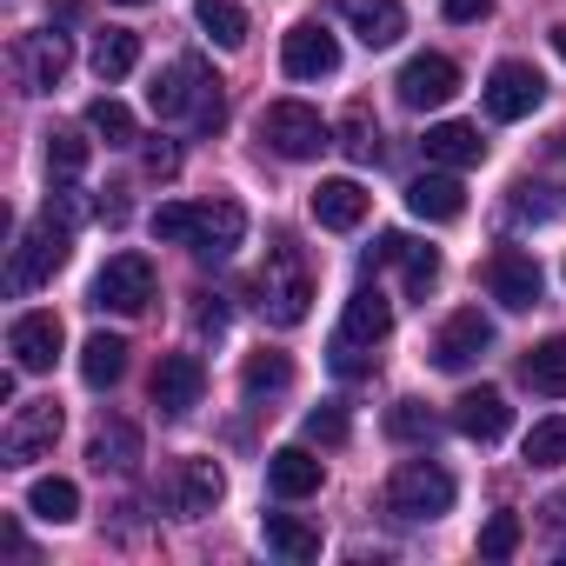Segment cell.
<instances>
[{
	"mask_svg": "<svg viewBox=\"0 0 566 566\" xmlns=\"http://www.w3.org/2000/svg\"><path fill=\"white\" fill-rule=\"evenodd\" d=\"M74 48L67 34H21L14 41V74H21V94H54V81L67 74Z\"/></svg>",
	"mask_w": 566,
	"mask_h": 566,
	"instance_id": "11",
	"label": "cell"
},
{
	"mask_svg": "<svg viewBox=\"0 0 566 566\" xmlns=\"http://www.w3.org/2000/svg\"><path fill=\"white\" fill-rule=\"evenodd\" d=\"M8 354H14L21 374H48V367L61 360V321H54V314H21V321L8 327Z\"/></svg>",
	"mask_w": 566,
	"mask_h": 566,
	"instance_id": "16",
	"label": "cell"
},
{
	"mask_svg": "<svg viewBox=\"0 0 566 566\" xmlns=\"http://www.w3.org/2000/svg\"><path fill=\"white\" fill-rule=\"evenodd\" d=\"M307 301H314V280L301 273V253L280 240V247L266 253V273H260V314H266L273 327H301V321H307Z\"/></svg>",
	"mask_w": 566,
	"mask_h": 566,
	"instance_id": "4",
	"label": "cell"
},
{
	"mask_svg": "<svg viewBox=\"0 0 566 566\" xmlns=\"http://www.w3.org/2000/svg\"><path fill=\"white\" fill-rule=\"evenodd\" d=\"M367 367H374V360L360 354V340H347V334H340V340H334V374H347V380H360Z\"/></svg>",
	"mask_w": 566,
	"mask_h": 566,
	"instance_id": "42",
	"label": "cell"
},
{
	"mask_svg": "<svg viewBox=\"0 0 566 566\" xmlns=\"http://www.w3.org/2000/svg\"><path fill=\"white\" fill-rule=\"evenodd\" d=\"M340 21L367 41V48H394L407 34V8L400 0H340Z\"/></svg>",
	"mask_w": 566,
	"mask_h": 566,
	"instance_id": "21",
	"label": "cell"
},
{
	"mask_svg": "<svg viewBox=\"0 0 566 566\" xmlns=\"http://www.w3.org/2000/svg\"><path fill=\"white\" fill-rule=\"evenodd\" d=\"M400 260H407V294H433V280H440V253L433 247H400Z\"/></svg>",
	"mask_w": 566,
	"mask_h": 566,
	"instance_id": "40",
	"label": "cell"
},
{
	"mask_svg": "<svg viewBox=\"0 0 566 566\" xmlns=\"http://www.w3.org/2000/svg\"><path fill=\"white\" fill-rule=\"evenodd\" d=\"M67 253H74V220H61L54 207L21 233V247H14V266H8V287L14 294H34V287H48V280L67 266Z\"/></svg>",
	"mask_w": 566,
	"mask_h": 566,
	"instance_id": "2",
	"label": "cell"
},
{
	"mask_svg": "<svg viewBox=\"0 0 566 566\" xmlns=\"http://www.w3.org/2000/svg\"><path fill=\"white\" fill-rule=\"evenodd\" d=\"M553 48H559V61H566V28H553Z\"/></svg>",
	"mask_w": 566,
	"mask_h": 566,
	"instance_id": "45",
	"label": "cell"
},
{
	"mask_svg": "<svg viewBox=\"0 0 566 566\" xmlns=\"http://www.w3.org/2000/svg\"><path fill=\"white\" fill-rule=\"evenodd\" d=\"M307 440L340 447V440H347V413H340V407H314V413H307Z\"/></svg>",
	"mask_w": 566,
	"mask_h": 566,
	"instance_id": "41",
	"label": "cell"
},
{
	"mask_svg": "<svg viewBox=\"0 0 566 566\" xmlns=\"http://www.w3.org/2000/svg\"><path fill=\"white\" fill-rule=\"evenodd\" d=\"M48 167H54L61 180H74V174L87 167V140L67 134V127H54V134H48Z\"/></svg>",
	"mask_w": 566,
	"mask_h": 566,
	"instance_id": "37",
	"label": "cell"
},
{
	"mask_svg": "<svg viewBox=\"0 0 566 566\" xmlns=\"http://www.w3.org/2000/svg\"><path fill=\"white\" fill-rule=\"evenodd\" d=\"M493 347V321L480 314V307H460L440 334H433V367H447V374H467L480 354Z\"/></svg>",
	"mask_w": 566,
	"mask_h": 566,
	"instance_id": "12",
	"label": "cell"
},
{
	"mask_svg": "<svg viewBox=\"0 0 566 566\" xmlns=\"http://www.w3.org/2000/svg\"><path fill=\"white\" fill-rule=\"evenodd\" d=\"M193 14L213 34V48H240L247 41V8H240V0H193Z\"/></svg>",
	"mask_w": 566,
	"mask_h": 566,
	"instance_id": "32",
	"label": "cell"
},
{
	"mask_svg": "<svg viewBox=\"0 0 566 566\" xmlns=\"http://www.w3.org/2000/svg\"><path fill=\"white\" fill-rule=\"evenodd\" d=\"M174 167H180V154H174L167 140H154V147H147V174H174Z\"/></svg>",
	"mask_w": 566,
	"mask_h": 566,
	"instance_id": "44",
	"label": "cell"
},
{
	"mask_svg": "<svg viewBox=\"0 0 566 566\" xmlns=\"http://www.w3.org/2000/svg\"><path fill=\"white\" fill-rule=\"evenodd\" d=\"M94 307H107V314H147L154 307V260L147 253H114L94 273Z\"/></svg>",
	"mask_w": 566,
	"mask_h": 566,
	"instance_id": "6",
	"label": "cell"
},
{
	"mask_svg": "<svg viewBox=\"0 0 566 566\" xmlns=\"http://www.w3.org/2000/svg\"><path fill=\"white\" fill-rule=\"evenodd\" d=\"M340 147H347V160H380V127H374V114H367V101H354L347 114H340Z\"/></svg>",
	"mask_w": 566,
	"mask_h": 566,
	"instance_id": "33",
	"label": "cell"
},
{
	"mask_svg": "<svg viewBox=\"0 0 566 566\" xmlns=\"http://www.w3.org/2000/svg\"><path fill=\"white\" fill-rule=\"evenodd\" d=\"M120 8H147V0H120Z\"/></svg>",
	"mask_w": 566,
	"mask_h": 566,
	"instance_id": "46",
	"label": "cell"
},
{
	"mask_svg": "<svg viewBox=\"0 0 566 566\" xmlns=\"http://www.w3.org/2000/svg\"><path fill=\"white\" fill-rule=\"evenodd\" d=\"M539 260L533 253H520V247H500L493 260H486V294L500 301V307H513V314H526V307H539Z\"/></svg>",
	"mask_w": 566,
	"mask_h": 566,
	"instance_id": "9",
	"label": "cell"
},
{
	"mask_svg": "<svg viewBox=\"0 0 566 566\" xmlns=\"http://www.w3.org/2000/svg\"><path fill=\"white\" fill-rule=\"evenodd\" d=\"M260 533H266V553H280V559H321V526H307L294 513H266Z\"/></svg>",
	"mask_w": 566,
	"mask_h": 566,
	"instance_id": "26",
	"label": "cell"
},
{
	"mask_svg": "<svg viewBox=\"0 0 566 566\" xmlns=\"http://www.w3.org/2000/svg\"><path fill=\"white\" fill-rule=\"evenodd\" d=\"M387 440H400V447L433 440V407H427V400H394V407H387Z\"/></svg>",
	"mask_w": 566,
	"mask_h": 566,
	"instance_id": "34",
	"label": "cell"
},
{
	"mask_svg": "<svg viewBox=\"0 0 566 566\" xmlns=\"http://www.w3.org/2000/svg\"><path fill=\"white\" fill-rule=\"evenodd\" d=\"M340 334L360 340V347H380V340L394 334V301H387L380 287H360V294L347 301V314H340Z\"/></svg>",
	"mask_w": 566,
	"mask_h": 566,
	"instance_id": "25",
	"label": "cell"
},
{
	"mask_svg": "<svg viewBox=\"0 0 566 566\" xmlns=\"http://www.w3.org/2000/svg\"><path fill=\"white\" fill-rule=\"evenodd\" d=\"M453 506V473L433 460H400L387 480V513L394 520H440Z\"/></svg>",
	"mask_w": 566,
	"mask_h": 566,
	"instance_id": "3",
	"label": "cell"
},
{
	"mask_svg": "<svg viewBox=\"0 0 566 566\" xmlns=\"http://www.w3.org/2000/svg\"><path fill=\"white\" fill-rule=\"evenodd\" d=\"M200 394H207V367H200V354H167V360L154 367V407H160L167 420L193 413Z\"/></svg>",
	"mask_w": 566,
	"mask_h": 566,
	"instance_id": "13",
	"label": "cell"
},
{
	"mask_svg": "<svg viewBox=\"0 0 566 566\" xmlns=\"http://www.w3.org/2000/svg\"><path fill=\"white\" fill-rule=\"evenodd\" d=\"M520 374H526V387H533V394H553V400H566V334L539 340V347L520 360Z\"/></svg>",
	"mask_w": 566,
	"mask_h": 566,
	"instance_id": "29",
	"label": "cell"
},
{
	"mask_svg": "<svg viewBox=\"0 0 566 566\" xmlns=\"http://www.w3.org/2000/svg\"><path fill=\"white\" fill-rule=\"evenodd\" d=\"M28 513L48 520V526H67V520H81V486L61 480V473H48V480L28 486Z\"/></svg>",
	"mask_w": 566,
	"mask_h": 566,
	"instance_id": "28",
	"label": "cell"
},
{
	"mask_svg": "<svg viewBox=\"0 0 566 566\" xmlns=\"http://www.w3.org/2000/svg\"><path fill=\"white\" fill-rule=\"evenodd\" d=\"M140 67V34H127V28H107V34H94V74L114 87V81H127Z\"/></svg>",
	"mask_w": 566,
	"mask_h": 566,
	"instance_id": "30",
	"label": "cell"
},
{
	"mask_svg": "<svg viewBox=\"0 0 566 566\" xmlns=\"http://www.w3.org/2000/svg\"><path fill=\"white\" fill-rule=\"evenodd\" d=\"M127 354H134V347H127L120 334H87V340H81V380H87V387H114V380L127 374Z\"/></svg>",
	"mask_w": 566,
	"mask_h": 566,
	"instance_id": "27",
	"label": "cell"
},
{
	"mask_svg": "<svg viewBox=\"0 0 566 566\" xmlns=\"http://www.w3.org/2000/svg\"><path fill=\"white\" fill-rule=\"evenodd\" d=\"M427 160L433 167H480L486 160V140H480V127H467V120H440V127H427Z\"/></svg>",
	"mask_w": 566,
	"mask_h": 566,
	"instance_id": "24",
	"label": "cell"
},
{
	"mask_svg": "<svg viewBox=\"0 0 566 566\" xmlns=\"http://www.w3.org/2000/svg\"><path fill=\"white\" fill-rule=\"evenodd\" d=\"M307 207H314V220H321L327 233H354V227L367 220V207H374V193H367L360 180H347V174H340V180H321Z\"/></svg>",
	"mask_w": 566,
	"mask_h": 566,
	"instance_id": "17",
	"label": "cell"
},
{
	"mask_svg": "<svg viewBox=\"0 0 566 566\" xmlns=\"http://www.w3.org/2000/svg\"><path fill=\"white\" fill-rule=\"evenodd\" d=\"M407 207H413V220L447 227V220H460V213H467V193H460L453 167H440V174H420V180L407 187Z\"/></svg>",
	"mask_w": 566,
	"mask_h": 566,
	"instance_id": "22",
	"label": "cell"
},
{
	"mask_svg": "<svg viewBox=\"0 0 566 566\" xmlns=\"http://www.w3.org/2000/svg\"><path fill=\"white\" fill-rule=\"evenodd\" d=\"M87 127H94L107 147H134V140H140V120H134L120 101H94V107H87Z\"/></svg>",
	"mask_w": 566,
	"mask_h": 566,
	"instance_id": "35",
	"label": "cell"
},
{
	"mask_svg": "<svg viewBox=\"0 0 566 566\" xmlns=\"http://www.w3.org/2000/svg\"><path fill=\"white\" fill-rule=\"evenodd\" d=\"M539 101H546L539 67H526V61H500V67L486 74V114H493V120H526Z\"/></svg>",
	"mask_w": 566,
	"mask_h": 566,
	"instance_id": "10",
	"label": "cell"
},
{
	"mask_svg": "<svg viewBox=\"0 0 566 566\" xmlns=\"http://www.w3.org/2000/svg\"><path fill=\"white\" fill-rule=\"evenodd\" d=\"M321 480H327V467L307 447H273L266 453V486L280 500H307V493H321Z\"/></svg>",
	"mask_w": 566,
	"mask_h": 566,
	"instance_id": "20",
	"label": "cell"
},
{
	"mask_svg": "<svg viewBox=\"0 0 566 566\" xmlns=\"http://www.w3.org/2000/svg\"><path fill=\"white\" fill-rule=\"evenodd\" d=\"M526 460H533V467H559V460H566V420H539V427L526 433Z\"/></svg>",
	"mask_w": 566,
	"mask_h": 566,
	"instance_id": "38",
	"label": "cell"
},
{
	"mask_svg": "<svg viewBox=\"0 0 566 566\" xmlns=\"http://www.w3.org/2000/svg\"><path fill=\"white\" fill-rule=\"evenodd\" d=\"M87 460H94L101 473H134V467H140V427H134V420H120V413H114V420H101V427H94V440H87Z\"/></svg>",
	"mask_w": 566,
	"mask_h": 566,
	"instance_id": "23",
	"label": "cell"
},
{
	"mask_svg": "<svg viewBox=\"0 0 566 566\" xmlns=\"http://www.w3.org/2000/svg\"><path fill=\"white\" fill-rule=\"evenodd\" d=\"M220 493H227V473L213 460H180L174 467V513L180 520H207L220 506Z\"/></svg>",
	"mask_w": 566,
	"mask_h": 566,
	"instance_id": "18",
	"label": "cell"
},
{
	"mask_svg": "<svg viewBox=\"0 0 566 566\" xmlns=\"http://www.w3.org/2000/svg\"><path fill=\"white\" fill-rule=\"evenodd\" d=\"M240 387H247V400L287 394V387H294V360H287V354H247V367H240Z\"/></svg>",
	"mask_w": 566,
	"mask_h": 566,
	"instance_id": "31",
	"label": "cell"
},
{
	"mask_svg": "<svg viewBox=\"0 0 566 566\" xmlns=\"http://www.w3.org/2000/svg\"><path fill=\"white\" fill-rule=\"evenodd\" d=\"M193 220H200V207L167 200V207H154V220H147V227H154V240H180V247H187V240H193Z\"/></svg>",
	"mask_w": 566,
	"mask_h": 566,
	"instance_id": "39",
	"label": "cell"
},
{
	"mask_svg": "<svg viewBox=\"0 0 566 566\" xmlns=\"http://www.w3.org/2000/svg\"><path fill=\"white\" fill-rule=\"evenodd\" d=\"M61 440V400H21L8 433H0V453H8V467H34L48 460Z\"/></svg>",
	"mask_w": 566,
	"mask_h": 566,
	"instance_id": "7",
	"label": "cell"
},
{
	"mask_svg": "<svg viewBox=\"0 0 566 566\" xmlns=\"http://www.w3.org/2000/svg\"><path fill=\"white\" fill-rule=\"evenodd\" d=\"M147 107H154L160 120H180V114H193L200 127H220V120H227L220 81H213L200 61H174L167 74H154V87H147Z\"/></svg>",
	"mask_w": 566,
	"mask_h": 566,
	"instance_id": "1",
	"label": "cell"
},
{
	"mask_svg": "<svg viewBox=\"0 0 566 566\" xmlns=\"http://www.w3.org/2000/svg\"><path fill=\"white\" fill-rule=\"evenodd\" d=\"M394 87H400L407 107H447V101L460 94V67H453L447 54H413Z\"/></svg>",
	"mask_w": 566,
	"mask_h": 566,
	"instance_id": "14",
	"label": "cell"
},
{
	"mask_svg": "<svg viewBox=\"0 0 566 566\" xmlns=\"http://www.w3.org/2000/svg\"><path fill=\"white\" fill-rule=\"evenodd\" d=\"M453 427H460L467 440L493 447V440L513 427V407H506V394H493V387H473V394H460V400H453Z\"/></svg>",
	"mask_w": 566,
	"mask_h": 566,
	"instance_id": "19",
	"label": "cell"
},
{
	"mask_svg": "<svg viewBox=\"0 0 566 566\" xmlns=\"http://www.w3.org/2000/svg\"><path fill=\"white\" fill-rule=\"evenodd\" d=\"M240 240H247V207L220 193V200H207V207H200V220H193V240H187V247H193L200 260H227Z\"/></svg>",
	"mask_w": 566,
	"mask_h": 566,
	"instance_id": "15",
	"label": "cell"
},
{
	"mask_svg": "<svg viewBox=\"0 0 566 566\" xmlns=\"http://www.w3.org/2000/svg\"><path fill=\"white\" fill-rule=\"evenodd\" d=\"M520 553V513H493L480 526V559H513Z\"/></svg>",
	"mask_w": 566,
	"mask_h": 566,
	"instance_id": "36",
	"label": "cell"
},
{
	"mask_svg": "<svg viewBox=\"0 0 566 566\" xmlns=\"http://www.w3.org/2000/svg\"><path fill=\"white\" fill-rule=\"evenodd\" d=\"M280 67H287V81H327V74H340V41L321 21H301L280 41Z\"/></svg>",
	"mask_w": 566,
	"mask_h": 566,
	"instance_id": "8",
	"label": "cell"
},
{
	"mask_svg": "<svg viewBox=\"0 0 566 566\" xmlns=\"http://www.w3.org/2000/svg\"><path fill=\"white\" fill-rule=\"evenodd\" d=\"M260 140H266L280 160H314V154L334 147V127H327L307 101H273V107L260 114Z\"/></svg>",
	"mask_w": 566,
	"mask_h": 566,
	"instance_id": "5",
	"label": "cell"
},
{
	"mask_svg": "<svg viewBox=\"0 0 566 566\" xmlns=\"http://www.w3.org/2000/svg\"><path fill=\"white\" fill-rule=\"evenodd\" d=\"M440 14H447V21H486V14H493V0H447Z\"/></svg>",
	"mask_w": 566,
	"mask_h": 566,
	"instance_id": "43",
	"label": "cell"
}]
</instances>
